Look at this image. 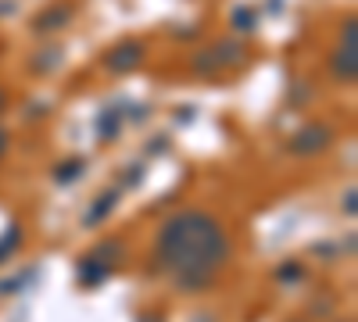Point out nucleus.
Here are the masks:
<instances>
[{
    "mask_svg": "<svg viewBox=\"0 0 358 322\" xmlns=\"http://www.w3.org/2000/svg\"><path fill=\"white\" fill-rule=\"evenodd\" d=\"M330 140H334V133H330V126H322V122H315V126H308V129H301L294 140H290V151L294 154H319V151H326L330 147Z\"/></svg>",
    "mask_w": 358,
    "mask_h": 322,
    "instance_id": "f03ea898",
    "label": "nucleus"
},
{
    "mask_svg": "<svg viewBox=\"0 0 358 322\" xmlns=\"http://www.w3.org/2000/svg\"><path fill=\"white\" fill-rule=\"evenodd\" d=\"M18 244H22V229L18 226H11L4 237H0V261H8L15 251H18Z\"/></svg>",
    "mask_w": 358,
    "mask_h": 322,
    "instance_id": "6e6552de",
    "label": "nucleus"
},
{
    "mask_svg": "<svg viewBox=\"0 0 358 322\" xmlns=\"http://www.w3.org/2000/svg\"><path fill=\"white\" fill-rule=\"evenodd\" d=\"M140 322H158V319H140Z\"/></svg>",
    "mask_w": 358,
    "mask_h": 322,
    "instance_id": "4468645a",
    "label": "nucleus"
},
{
    "mask_svg": "<svg viewBox=\"0 0 358 322\" xmlns=\"http://www.w3.org/2000/svg\"><path fill=\"white\" fill-rule=\"evenodd\" d=\"M0 104H4V94H0Z\"/></svg>",
    "mask_w": 358,
    "mask_h": 322,
    "instance_id": "2eb2a0df",
    "label": "nucleus"
},
{
    "mask_svg": "<svg viewBox=\"0 0 358 322\" xmlns=\"http://www.w3.org/2000/svg\"><path fill=\"white\" fill-rule=\"evenodd\" d=\"M229 258V237L215 215L208 212H179L172 215L155 244V265L179 286L201 290L208 286Z\"/></svg>",
    "mask_w": 358,
    "mask_h": 322,
    "instance_id": "f257e3e1",
    "label": "nucleus"
},
{
    "mask_svg": "<svg viewBox=\"0 0 358 322\" xmlns=\"http://www.w3.org/2000/svg\"><path fill=\"white\" fill-rule=\"evenodd\" d=\"M140 61H143V47L133 43V40H126V43H118V47L108 54V61H104V65H108L111 72H133Z\"/></svg>",
    "mask_w": 358,
    "mask_h": 322,
    "instance_id": "7ed1b4c3",
    "label": "nucleus"
},
{
    "mask_svg": "<svg viewBox=\"0 0 358 322\" xmlns=\"http://www.w3.org/2000/svg\"><path fill=\"white\" fill-rule=\"evenodd\" d=\"M236 25H241V29L255 25V15H248V8H241V15H236Z\"/></svg>",
    "mask_w": 358,
    "mask_h": 322,
    "instance_id": "9b49d317",
    "label": "nucleus"
},
{
    "mask_svg": "<svg viewBox=\"0 0 358 322\" xmlns=\"http://www.w3.org/2000/svg\"><path fill=\"white\" fill-rule=\"evenodd\" d=\"M86 168V161L83 158H72V161H65V165H57L54 168V180L62 183V186H69V183H76V175Z\"/></svg>",
    "mask_w": 358,
    "mask_h": 322,
    "instance_id": "0eeeda50",
    "label": "nucleus"
},
{
    "mask_svg": "<svg viewBox=\"0 0 358 322\" xmlns=\"http://www.w3.org/2000/svg\"><path fill=\"white\" fill-rule=\"evenodd\" d=\"M334 75L341 79H355V18H348V33L341 50L334 54Z\"/></svg>",
    "mask_w": 358,
    "mask_h": 322,
    "instance_id": "20e7f679",
    "label": "nucleus"
},
{
    "mask_svg": "<svg viewBox=\"0 0 358 322\" xmlns=\"http://www.w3.org/2000/svg\"><path fill=\"white\" fill-rule=\"evenodd\" d=\"M4 147H8V136H4V133H0V154H4Z\"/></svg>",
    "mask_w": 358,
    "mask_h": 322,
    "instance_id": "ddd939ff",
    "label": "nucleus"
},
{
    "mask_svg": "<svg viewBox=\"0 0 358 322\" xmlns=\"http://www.w3.org/2000/svg\"><path fill=\"white\" fill-rule=\"evenodd\" d=\"M283 283H297V279H305V269L301 265H297V261H283V265H280V272H276Z\"/></svg>",
    "mask_w": 358,
    "mask_h": 322,
    "instance_id": "9d476101",
    "label": "nucleus"
},
{
    "mask_svg": "<svg viewBox=\"0 0 358 322\" xmlns=\"http://www.w3.org/2000/svg\"><path fill=\"white\" fill-rule=\"evenodd\" d=\"M344 208H348V215H355V190H348V197H344Z\"/></svg>",
    "mask_w": 358,
    "mask_h": 322,
    "instance_id": "f8f14e48",
    "label": "nucleus"
},
{
    "mask_svg": "<svg viewBox=\"0 0 358 322\" xmlns=\"http://www.w3.org/2000/svg\"><path fill=\"white\" fill-rule=\"evenodd\" d=\"M115 204H118V190H108V193H101V197H97V204L90 208V215L83 219V226H101V222L111 215V208H115Z\"/></svg>",
    "mask_w": 358,
    "mask_h": 322,
    "instance_id": "423d86ee",
    "label": "nucleus"
},
{
    "mask_svg": "<svg viewBox=\"0 0 358 322\" xmlns=\"http://www.w3.org/2000/svg\"><path fill=\"white\" fill-rule=\"evenodd\" d=\"M108 276H111V265H108V261H101L97 254L79 258V283L83 286H101Z\"/></svg>",
    "mask_w": 358,
    "mask_h": 322,
    "instance_id": "39448f33",
    "label": "nucleus"
},
{
    "mask_svg": "<svg viewBox=\"0 0 358 322\" xmlns=\"http://www.w3.org/2000/svg\"><path fill=\"white\" fill-rule=\"evenodd\" d=\"M50 15H43V18H36V29H50V25H65L69 18H72V11L69 8H47Z\"/></svg>",
    "mask_w": 358,
    "mask_h": 322,
    "instance_id": "1a4fd4ad",
    "label": "nucleus"
}]
</instances>
